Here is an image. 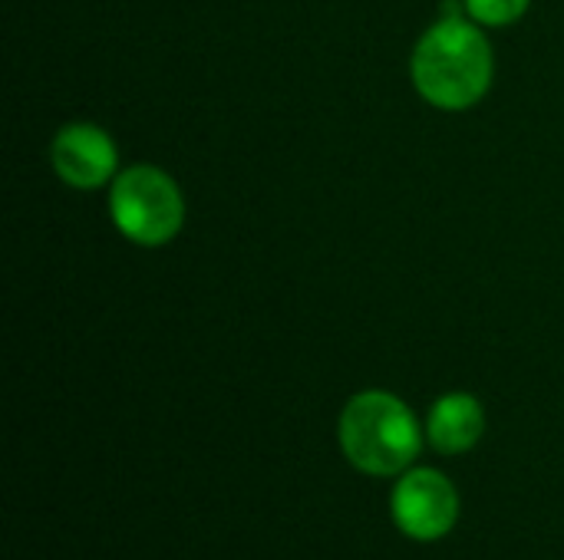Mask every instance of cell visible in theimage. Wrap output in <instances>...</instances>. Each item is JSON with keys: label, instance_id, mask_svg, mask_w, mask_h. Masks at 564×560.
<instances>
[{"label": "cell", "instance_id": "1", "mask_svg": "<svg viewBox=\"0 0 564 560\" xmlns=\"http://www.w3.org/2000/svg\"><path fill=\"white\" fill-rule=\"evenodd\" d=\"M492 83V46L469 17L436 20L413 50V86L436 109H469Z\"/></svg>", "mask_w": 564, "mask_h": 560}, {"label": "cell", "instance_id": "4", "mask_svg": "<svg viewBox=\"0 0 564 560\" xmlns=\"http://www.w3.org/2000/svg\"><path fill=\"white\" fill-rule=\"evenodd\" d=\"M390 515L406 538L440 541L459 521V495L446 475L433 469H413L397 482Z\"/></svg>", "mask_w": 564, "mask_h": 560}, {"label": "cell", "instance_id": "2", "mask_svg": "<svg viewBox=\"0 0 564 560\" xmlns=\"http://www.w3.org/2000/svg\"><path fill=\"white\" fill-rule=\"evenodd\" d=\"M340 449L364 475H400L420 452V422L393 393H360L340 413Z\"/></svg>", "mask_w": 564, "mask_h": 560}, {"label": "cell", "instance_id": "6", "mask_svg": "<svg viewBox=\"0 0 564 560\" xmlns=\"http://www.w3.org/2000/svg\"><path fill=\"white\" fill-rule=\"evenodd\" d=\"M486 429V413L476 396L469 393H449L443 396L426 419V436L430 446L443 455H459L469 452Z\"/></svg>", "mask_w": 564, "mask_h": 560}, {"label": "cell", "instance_id": "5", "mask_svg": "<svg viewBox=\"0 0 564 560\" xmlns=\"http://www.w3.org/2000/svg\"><path fill=\"white\" fill-rule=\"evenodd\" d=\"M50 158H53L56 175L66 185L93 191L112 178L119 152L106 129H99L93 122H73L56 132Z\"/></svg>", "mask_w": 564, "mask_h": 560}, {"label": "cell", "instance_id": "7", "mask_svg": "<svg viewBox=\"0 0 564 560\" xmlns=\"http://www.w3.org/2000/svg\"><path fill=\"white\" fill-rule=\"evenodd\" d=\"M466 3V13L476 20V23H486V26H506V23H516L532 0H463Z\"/></svg>", "mask_w": 564, "mask_h": 560}, {"label": "cell", "instance_id": "3", "mask_svg": "<svg viewBox=\"0 0 564 560\" xmlns=\"http://www.w3.org/2000/svg\"><path fill=\"white\" fill-rule=\"evenodd\" d=\"M109 211L116 228L142 248L169 244L185 221V201L178 185L155 165L126 168L112 182Z\"/></svg>", "mask_w": 564, "mask_h": 560}]
</instances>
